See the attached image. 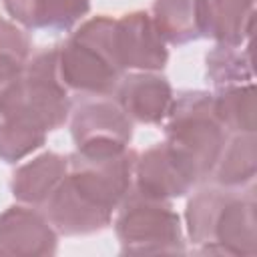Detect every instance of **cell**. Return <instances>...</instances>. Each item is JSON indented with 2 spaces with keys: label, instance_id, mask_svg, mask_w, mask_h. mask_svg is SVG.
Here are the masks:
<instances>
[{
  "label": "cell",
  "instance_id": "6da1fadb",
  "mask_svg": "<svg viewBox=\"0 0 257 257\" xmlns=\"http://www.w3.org/2000/svg\"><path fill=\"white\" fill-rule=\"evenodd\" d=\"M137 153L88 159L68 155V173L44 203L50 225L60 235H88L110 225L112 213L133 189Z\"/></svg>",
  "mask_w": 257,
  "mask_h": 257
},
{
  "label": "cell",
  "instance_id": "7a4b0ae2",
  "mask_svg": "<svg viewBox=\"0 0 257 257\" xmlns=\"http://www.w3.org/2000/svg\"><path fill=\"white\" fill-rule=\"evenodd\" d=\"M187 235L201 253L253 257L257 253V219L253 193L203 189L185 209Z\"/></svg>",
  "mask_w": 257,
  "mask_h": 257
},
{
  "label": "cell",
  "instance_id": "3957f363",
  "mask_svg": "<svg viewBox=\"0 0 257 257\" xmlns=\"http://www.w3.org/2000/svg\"><path fill=\"white\" fill-rule=\"evenodd\" d=\"M56 64L68 90L88 96L114 94L124 76L114 54V18L100 14L82 22L56 46Z\"/></svg>",
  "mask_w": 257,
  "mask_h": 257
},
{
  "label": "cell",
  "instance_id": "277c9868",
  "mask_svg": "<svg viewBox=\"0 0 257 257\" xmlns=\"http://www.w3.org/2000/svg\"><path fill=\"white\" fill-rule=\"evenodd\" d=\"M165 122V143L191 169L197 183L211 177L227 143V128L217 116L207 90H183L173 98Z\"/></svg>",
  "mask_w": 257,
  "mask_h": 257
},
{
  "label": "cell",
  "instance_id": "5b68a950",
  "mask_svg": "<svg viewBox=\"0 0 257 257\" xmlns=\"http://www.w3.org/2000/svg\"><path fill=\"white\" fill-rule=\"evenodd\" d=\"M0 114L14 116L44 133L56 131L68 120L70 98L58 74L56 46L28 58L20 80L2 100Z\"/></svg>",
  "mask_w": 257,
  "mask_h": 257
},
{
  "label": "cell",
  "instance_id": "8992f818",
  "mask_svg": "<svg viewBox=\"0 0 257 257\" xmlns=\"http://www.w3.org/2000/svg\"><path fill=\"white\" fill-rule=\"evenodd\" d=\"M114 233L124 255L183 253V223L169 201L131 189L116 209Z\"/></svg>",
  "mask_w": 257,
  "mask_h": 257
},
{
  "label": "cell",
  "instance_id": "52a82bcc",
  "mask_svg": "<svg viewBox=\"0 0 257 257\" xmlns=\"http://www.w3.org/2000/svg\"><path fill=\"white\" fill-rule=\"evenodd\" d=\"M70 135L74 153L88 159L114 157L128 149L133 120L116 100H86L70 110Z\"/></svg>",
  "mask_w": 257,
  "mask_h": 257
},
{
  "label": "cell",
  "instance_id": "ba28073f",
  "mask_svg": "<svg viewBox=\"0 0 257 257\" xmlns=\"http://www.w3.org/2000/svg\"><path fill=\"white\" fill-rule=\"evenodd\" d=\"M114 54L122 72H159L169 60L167 42L145 10L114 18Z\"/></svg>",
  "mask_w": 257,
  "mask_h": 257
},
{
  "label": "cell",
  "instance_id": "9c48e42d",
  "mask_svg": "<svg viewBox=\"0 0 257 257\" xmlns=\"http://www.w3.org/2000/svg\"><path fill=\"white\" fill-rule=\"evenodd\" d=\"M195 185H199L195 175L167 143L155 145L137 155L133 189L141 195L171 201L185 197Z\"/></svg>",
  "mask_w": 257,
  "mask_h": 257
},
{
  "label": "cell",
  "instance_id": "30bf717a",
  "mask_svg": "<svg viewBox=\"0 0 257 257\" xmlns=\"http://www.w3.org/2000/svg\"><path fill=\"white\" fill-rule=\"evenodd\" d=\"M58 233L48 217L30 205H12L0 213V255L44 257L54 255Z\"/></svg>",
  "mask_w": 257,
  "mask_h": 257
},
{
  "label": "cell",
  "instance_id": "8fae6325",
  "mask_svg": "<svg viewBox=\"0 0 257 257\" xmlns=\"http://www.w3.org/2000/svg\"><path fill=\"white\" fill-rule=\"evenodd\" d=\"M116 104L133 122L161 124L173 104V86L159 72H128L114 90Z\"/></svg>",
  "mask_w": 257,
  "mask_h": 257
},
{
  "label": "cell",
  "instance_id": "7c38bea8",
  "mask_svg": "<svg viewBox=\"0 0 257 257\" xmlns=\"http://www.w3.org/2000/svg\"><path fill=\"white\" fill-rule=\"evenodd\" d=\"M10 18L28 30L64 32L80 22L90 0H2Z\"/></svg>",
  "mask_w": 257,
  "mask_h": 257
},
{
  "label": "cell",
  "instance_id": "4fadbf2b",
  "mask_svg": "<svg viewBox=\"0 0 257 257\" xmlns=\"http://www.w3.org/2000/svg\"><path fill=\"white\" fill-rule=\"evenodd\" d=\"M68 173V157L58 153H42L20 165L12 175V195L30 207H42Z\"/></svg>",
  "mask_w": 257,
  "mask_h": 257
},
{
  "label": "cell",
  "instance_id": "5bb4252c",
  "mask_svg": "<svg viewBox=\"0 0 257 257\" xmlns=\"http://www.w3.org/2000/svg\"><path fill=\"white\" fill-rule=\"evenodd\" d=\"M151 16L169 44L181 46L207 36L205 0H153Z\"/></svg>",
  "mask_w": 257,
  "mask_h": 257
},
{
  "label": "cell",
  "instance_id": "9a60e30c",
  "mask_svg": "<svg viewBox=\"0 0 257 257\" xmlns=\"http://www.w3.org/2000/svg\"><path fill=\"white\" fill-rule=\"evenodd\" d=\"M207 36L217 44H247L255 22V0H205Z\"/></svg>",
  "mask_w": 257,
  "mask_h": 257
},
{
  "label": "cell",
  "instance_id": "2e32d148",
  "mask_svg": "<svg viewBox=\"0 0 257 257\" xmlns=\"http://www.w3.org/2000/svg\"><path fill=\"white\" fill-rule=\"evenodd\" d=\"M257 171V147L255 133H235L227 139L219 161L211 173L219 187L239 189L255 179Z\"/></svg>",
  "mask_w": 257,
  "mask_h": 257
},
{
  "label": "cell",
  "instance_id": "e0dca14e",
  "mask_svg": "<svg viewBox=\"0 0 257 257\" xmlns=\"http://www.w3.org/2000/svg\"><path fill=\"white\" fill-rule=\"evenodd\" d=\"M215 110L227 133H255V84H233L217 88Z\"/></svg>",
  "mask_w": 257,
  "mask_h": 257
},
{
  "label": "cell",
  "instance_id": "ac0fdd59",
  "mask_svg": "<svg viewBox=\"0 0 257 257\" xmlns=\"http://www.w3.org/2000/svg\"><path fill=\"white\" fill-rule=\"evenodd\" d=\"M207 76L215 88L253 82L249 42L241 46L217 44L207 54Z\"/></svg>",
  "mask_w": 257,
  "mask_h": 257
},
{
  "label": "cell",
  "instance_id": "d6986e66",
  "mask_svg": "<svg viewBox=\"0 0 257 257\" xmlns=\"http://www.w3.org/2000/svg\"><path fill=\"white\" fill-rule=\"evenodd\" d=\"M46 135L28 122L0 114V159L4 163L22 161L46 143Z\"/></svg>",
  "mask_w": 257,
  "mask_h": 257
}]
</instances>
